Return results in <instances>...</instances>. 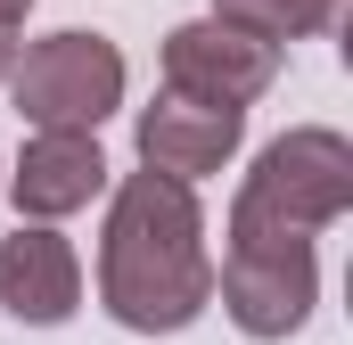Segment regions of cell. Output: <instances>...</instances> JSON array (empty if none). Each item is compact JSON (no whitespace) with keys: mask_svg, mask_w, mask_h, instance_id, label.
I'll return each instance as SVG.
<instances>
[{"mask_svg":"<svg viewBox=\"0 0 353 345\" xmlns=\"http://www.w3.org/2000/svg\"><path fill=\"white\" fill-rule=\"evenodd\" d=\"M337 8H345V0H214L205 17H222V25H239V33H255V41H271V50H288V41L329 33V25H337Z\"/></svg>","mask_w":353,"mask_h":345,"instance_id":"cell-9","label":"cell"},{"mask_svg":"<svg viewBox=\"0 0 353 345\" xmlns=\"http://www.w3.org/2000/svg\"><path fill=\"white\" fill-rule=\"evenodd\" d=\"M279 83V50L222 25V17H189L165 33V90L173 99H197V107H255L263 90Z\"/></svg>","mask_w":353,"mask_h":345,"instance_id":"cell-5","label":"cell"},{"mask_svg":"<svg viewBox=\"0 0 353 345\" xmlns=\"http://www.w3.org/2000/svg\"><path fill=\"white\" fill-rule=\"evenodd\" d=\"M214 296L230 313V329L255 345L296 337L321 304V247L296 230H222V263H214Z\"/></svg>","mask_w":353,"mask_h":345,"instance_id":"cell-4","label":"cell"},{"mask_svg":"<svg viewBox=\"0 0 353 345\" xmlns=\"http://www.w3.org/2000/svg\"><path fill=\"white\" fill-rule=\"evenodd\" d=\"M239 140H247L239 107H197V99H173V90H157L140 107V172L181 181V189H197L205 172H222L239 157Z\"/></svg>","mask_w":353,"mask_h":345,"instance_id":"cell-7","label":"cell"},{"mask_svg":"<svg viewBox=\"0 0 353 345\" xmlns=\"http://www.w3.org/2000/svg\"><path fill=\"white\" fill-rule=\"evenodd\" d=\"M25 17H33V0H0V33H25Z\"/></svg>","mask_w":353,"mask_h":345,"instance_id":"cell-10","label":"cell"},{"mask_svg":"<svg viewBox=\"0 0 353 345\" xmlns=\"http://www.w3.org/2000/svg\"><path fill=\"white\" fill-rule=\"evenodd\" d=\"M345 214H353V140L329 132V124H288L279 140L255 148V165L239 181L222 230H296V239H321Z\"/></svg>","mask_w":353,"mask_h":345,"instance_id":"cell-2","label":"cell"},{"mask_svg":"<svg viewBox=\"0 0 353 345\" xmlns=\"http://www.w3.org/2000/svg\"><path fill=\"white\" fill-rule=\"evenodd\" d=\"M123 50L90 25L66 33H41V41H17V66H8V99L33 132H99L115 107H123Z\"/></svg>","mask_w":353,"mask_h":345,"instance_id":"cell-3","label":"cell"},{"mask_svg":"<svg viewBox=\"0 0 353 345\" xmlns=\"http://www.w3.org/2000/svg\"><path fill=\"white\" fill-rule=\"evenodd\" d=\"M99 304L132 337H181L214 304V247H205V206L197 189L123 172L107 189V230H99Z\"/></svg>","mask_w":353,"mask_h":345,"instance_id":"cell-1","label":"cell"},{"mask_svg":"<svg viewBox=\"0 0 353 345\" xmlns=\"http://www.w3.org/2000/svg\"><path fill=\"white\" fill-rule=\"evenodd\" d=\"M0 304L25 329H66L83 313V255L50 222H17L0 239Z\"/></svg>","mask_w":353,"mask_h":345,"instance_id":"cell-8","label":"cell"},{"mask_svg":"<svg viewBox=\"0 0 353 345\" xmlns=\"http://www.w3.org/2000/svg\"><path fill=\"white\" fill-rule=\"evenodd\" d=\"M0 181H8V197H17V222H50V230H58L66 214H83L90 197L115 189L99 132H33Z\"/></svg>","mask_w":353,"mask_h":345,"instance_id":"cell-6","label":"cell"},{"mask_svg":"<svg viewBox=\"0 0 353 345\" xmlns=\"http://www.w3.org/2000/svg\"><path fill=\"white\" fill-rule=\"evenodd\" d=\"M8 66H17V33H0V83H8Z\"/></svg>","mask_w":353,"mask_h":345,"instance_id":"cell-11","label":"cell"},{"mask_svg":"<svg viewBox=\"0 0 353 345\" xmlns=\"http://www.w3.org/2000/svg\"><path fill=\"white\" fill-rule=\"evenodd\" d=\"M0 172H8V165H0Z\"/></svg>","mask_w":353,"mask_h":345,"instance_id":"cell-12","label":"cell"}]
</instances>
